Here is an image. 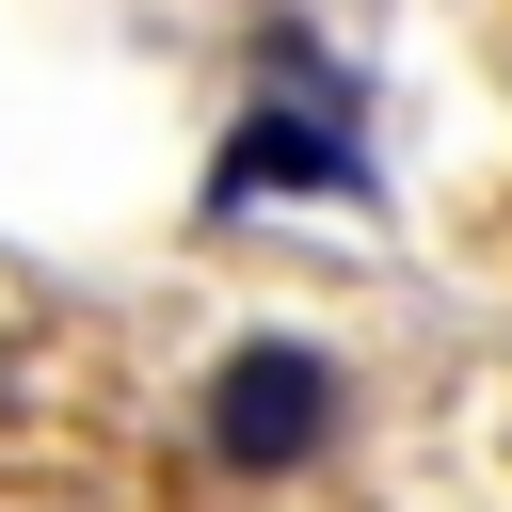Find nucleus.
I'll return each instance as SVG.
<instances>
[{"mask_svg": "<svg viewBox=\"0 0 512 512\" xmlns=\"http://www.w3.org/2000/svg\"><path fill=\"white\" fill-rule=\"evenodd\" d=\"M320 432H336V368H320L304 336H240V352L208 368V448H224L240 480L320 464Z\"/></svg>", "mask_w": 512, "mask_h": 512, "instance_id": "1", "label": "nucleus"}, {"mask_svg": "<svg viewBox=\"0 0 512 512\" xmlns=\"http://www.w3.org/2000/svg\"><path fill=\"white\" fill-rule=\"evenodd\" d=\"M272 176H304V192H368V160H352L336 112H240V144H224V208L272 192Z\"/></svg>", "mask_w": 512, "mask_h": 512, "instance_id": "2", "label": "nucleus"}]
</instances>
